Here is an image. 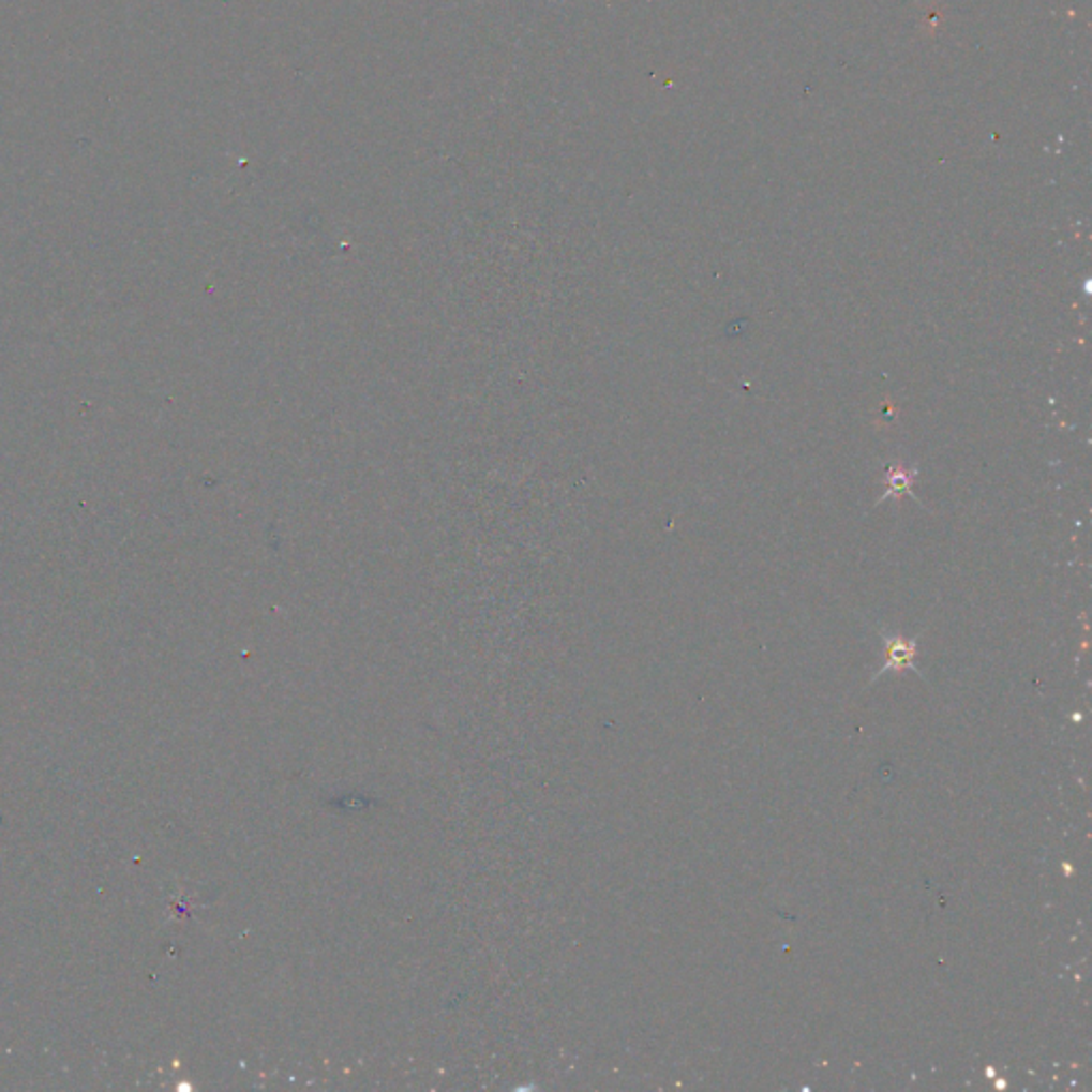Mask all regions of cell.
Wrapping results in <instances>:
<instances>
[{
    "mask_svg": "<svg viewBox=\"0 0 1092 1092\" xmlns=\"http://www.w3.org/2000/svg\"><path fill=\"white\" fill-rule=\"evenodd\" d=\"M917 476H919L917 465H911V467H909V465H904L902 461H896V463L885 465V469H883V487H885V491H883V495L877 499V504H874V506L883 504L887 497H904V495H909V497H911L917 506H922V504H919V499H917V495L913 493V482H915V478H917Z\"/></svg>",
    "mask_w": 1092,
    "mask_h": 1092,
    "instance_id": "1",
    "label": "cell"
},
{
    "mask_svg": "<svg viewBox=\"0 0 1092 1092\" xmlns=\"http://www.w3.org/2000/svg\"><path fill=\"white\" fill-rule=\"evenodd\" d=\"M881 639H883V645H885V665L881 672H887V670H904V668H913V659L917 654V641H907L904 637H898V634H885L881 632Z\"/></svg>",
    "mask_w": 1092,
    "mask_h": 1092,
    "instance_id": "2",
    "label": "cell"
}]
</instances>
